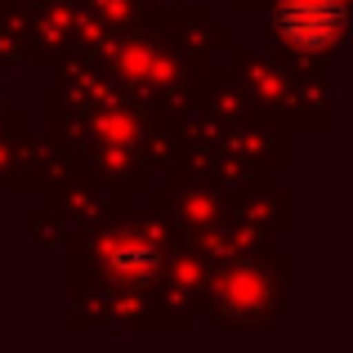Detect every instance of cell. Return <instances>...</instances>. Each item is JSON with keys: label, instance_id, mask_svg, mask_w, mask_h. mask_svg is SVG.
Wrapping results in <instances>:
<instances>
[{"label": "cell", "instance_id": "cell-1", "mask_svg": "<svg viewBox=\"0 0 353 353\" xmlns=\"http://www.w3.org/2000/svg\"><path fill=\"white\" fill-rule=\"evenodd\" d=\"M273 27L295 50H327L345 32V0H282Z\"/></svg>", "mask_w": 353, "mask_h": 353}, {"label": "cell", "instance_id": "cell-2", "mask_svg": "<svg viewBox=\"0 0 353 353\" xmlns=\"http://www.w3.org/2000/svg\"><path fill=\"white\" fill-rule=\"evenodd\" d=\"M108 268L125 282H143L157 268V250L143 246V241H117V246H108Z\"/></svg>", "mask_w": 353, "mask_h": 353}]
</instances>
